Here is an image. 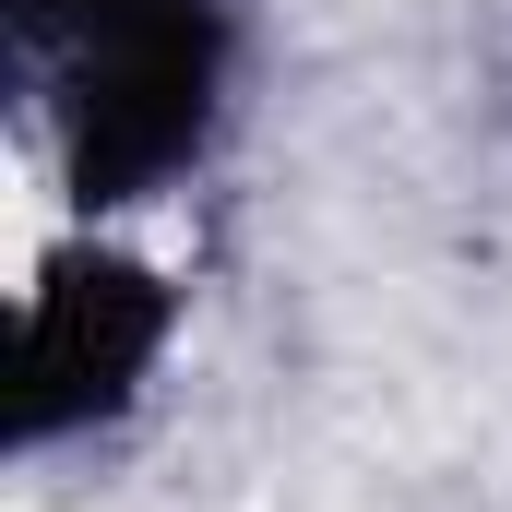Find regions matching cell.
Segmentation results:
<instances>
[{"label": "cell", "mask_w": 512, "mask_h": 512, "mask_svg": "<svg viewBox=\"0 0 512 512\" xmlns=\"http://www.w3.org/2000/svg\"><path fill=\"white\" fill-rule=\"evenodd\" d=\"M12 96L84 203H155L227 108V0H12Z\"/></svg>", "instance_id": "1"}, {"label": "cell", "mask_w": 512, "mask_h": 512, "mask_svg": "<svg viewBox=\"0 0 512 512\" xmlns=\"http://www.w3.org/2000/svg\"><path fill=\"white\" fill-rule=\"evenodd\" d=\"M167 346V298L131 262H60L24 310V358H12V441H60L120 417L131 382Z\"/></svg>", "instance_id": "2"}]
</instances>
